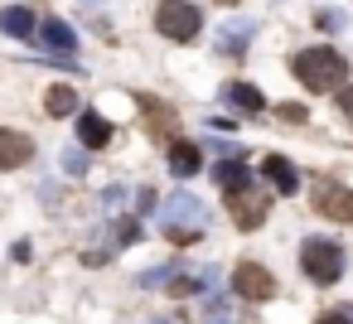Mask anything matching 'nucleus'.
Returning a JSON list of instances; mask_svg holds the SVG:
<instances>
[{"label":"nucleus","instance_id":"obj_1","mask_svg":"<svg viewBox=\"0 0 353 324\" xmlns=\"http://www.w3.org/2000/svg\"><path fill=\"white\" fill-rule=\"evenodd\" d=\"M290 73L310 88V92H334L348 83V59L339 49H300L290 59Z\"/></svg>","mask_w":353,"mask_h":324},{"label":"nucleus","instance_id":"obj_2","mask_svg":"<svg viewBox=\"0 0 353 324\" xmlns=\"http://www.w3.org/2000/svg\"><path fill=\"white\" fill-rule=\"evenodd\" d=\"M343 266H348V252H343L339 242H329V237H310V242L300 247V271H305L314 285H334V281L343 276Z\"/></svg>","mask_w":353,"mask_h":324},{"label":"nucleus","instance_id":"obj_3","mask_svg":"<svg viewBox=\"0 0 353 324\" xmlns=\"http://www.w3.org/2000/svg\"><path fill=\"white\" fill-rule=\"evenodd\" d=\"M155 30L165 39H174V44H189V39H199L203 15H199L194 0H160V6H155Z\"/></svg>","mask_w":353,"mask_h":324},{"label":"nucleus","instance_id":"obj_4","mask_svg":"<svg viewBox=\"0 0 353 324\" xmlns=\"http://www.w3.org/2000/svg\"><path fill=\"white\" fill-rule=\"evenodd\" d=\"M310 203H314V213H324L334 223H353V194L339 179H319L314 194H310Z\"/></svg>","mask_w":353,"mask_h":324},{"label":"nucleus","instance_id":"obj_5","mask_svg":"<svg viewBox=\"0 0 353 324\" xmlns=\"http://www.w3.org/2000/svg\"><path fill=\"white\" fill-rule=\"evenodd\" d=\"M232 290L247 300H266V295H276V276L256 261H242V266H232Z\"/></svg>","mask_w":353,"mask_h":324},{"label":"nucleus","instance_id":"obj_6","mask_svg":"<svg viewBox=\"0 0 353 324\" xmlns=\"http://www.w3.org/2000/svg\"><path fill=\"white\" fill-rule=\"evenodd\" d=\"M165 223H179V227H203V223H208V208H203V199H199V194L179 189V194H170V199H165Z\"/></svg>","mask_w":353,"mask_h":324},{"label":"nucleus","instance_id":"obj_7","mask_svg":"<svg viewBox=\"0 0 353 324\" xmlns=\"http://www.w3.org/2000/svg\"><path fill=\"white\" fill-rule=\"evenodd\" d=\"M34 160V141L25 131H0V170H25Z\"/></svg>","mask_w":353,"mask_h":324},{"label":"nucleus","instance_id":"obj_8","mask_svg":"<svg viewBox=\"0 0 353 324\" xmlns=\"http://www.w3.org/2000/svg\"><path fill=\"white\" fill-rule=\"evenodd\" d=\"M261 179H266L276 194H295V189H300V170H295L285 155H266V160H261Z\"/></svg>","mask_w":353,"mask_h":324},{"label":"nucleus","instance_id":"obj_9","mask_svg":"<svg viewBox=\"0 0 353 324\" xmlns=\"http://www.w3.org/2000/svg\"><path fill=\"white\" fill-rule=\"evenodd\" d=\"M112 136H117V126H112L107 117H97V112H83V117H78V141H83L88 150H102Z\"/></svg>","mask_w":353,"mask_h":324},{"label":"nucleus","instance_id":"obj_10","mask_svg":"<svg viewBox=\"0 0 353 324\" xmlns=\"http://www.w3.org/2000/svg\"><path fill=\"white\" fill-rule=\"evenodd\" d=\"M203 170V155H199V145L194 141H174L170 145V174H179V179H194Z\"/></svg>","mask_w":353,"mask_h":324},{"label":"nucleus","instance_id":"obj_11","mask_svg":"<svg viewBox=\"0 0 353 324\" xmlns=\"http://www.w3.org/2000/svg\"><path fill=\"white\" fill-rule=\"evenodd\" d=\"M54 54H73L78 49V34H73V25H63V20H39V30H34Z\"/></svg>","mask_w":353,"mask_h":324},{"label":"nucleus","instance_id":"obj_12","mask_svg":"<svg viewBox=\"0 0 353 324\" xmlns=\"http://www.w3.org/2000/svg\"><path fill=\"white\" fill-rule=\"evenodd\" d=\"M213 179L223 184V194H228V199H232V194H247V189H252V170H247L242 160H223V165L213 170Z\"/></svg>","mask_w":353,"mask_h":324},{"label":"nucleus","instance_id":"obj_13","mask_svg":"<svg viewBox=\"0 0 353 324\" xmlns=\"http://www.w3.org/2000/svg\"><path fill=\"white\" fill-rule=\"evenodd\" d=\"M228 208H232V223H237V227H256V223H261V213L271 208V199H252V194H232V199H228Z\"/></svg>","mask_w":353,"mask_h":324},{"label":"nucleus","instance_id":"obj_14","mask_svg":"<svg viewBox=\"0 0 353 324\" xmlns=\"http://www.w3.org/2000/svg\"><path fill=\"white\" fill-rule=\"evenodd\" d=\"M0 30L15 34V39H34L39 15H34V10H25V6H10V10H0Z\"/></svg>","mask_w":353,"mask_h":324},{"label":"nucleus","instance_id":"obj_15","mask_svg":"<svg viewBox=\"0 0 353 324\" xmlns=\"http://www.w3.org/2000/svg\"><path fill=\"white\" fill-rule=\"evenodd\" d=\"M223 102H228V107H237V112H247V117L266 112V102H261V92H256L252 83H228V88H223Z\"/></svg>","mask_w":353,"mask_h":324},{"label":"nucleus","instance_id":"obj_16","mask_svg":"<svg viewBox=\"0 0 353 324\" xmlns=\"http://www.w3.org/2000/svg\"><path fill=\"white\" fill-rule=\"evenodd\" d=\"M44 112H49V117H78V92H73L68 83H54V88L44 92Z\"/></svg>","mask_w":353,"mask_h":324},{"label":"nucleus","instance_id":"obj_17","mask_svg":"<svg viewBox=\"0 0 353 324\" xmlns=\"http://www.w3.org/2000/svg\"><path fill=\"white\" fill-rule=\"evenodd\" d=\"M247 34H252V25H237V30H223V39H218V49H223V54H232V59H242V54H247Z\"/></svg>","mask_w":353,"mask_h":324},{"label":"nucleus","instance_id":"obj_18","mask_svg":"<svg viewBox=\"0 0 353 324\" xmlns=\"http://www.w3.org/2000/svg\"><path fill=\"white\" fill-rule=\"evenodd\" d=\"M165 237H170L174 247H194V237H199V227H179V223H165Z\"/></svg>","mask_w":353,"mask_h":324},{"label":"nucleus","instance_id":"obj_19","mask_svg":"<svg viewBox=\"0 0 353 324\" xmlns=\"http://www.w3.org/2000/svg\"><path fill=\"white\" fill-rule=\"evenodd\" d=\"M314 25H319L324 34H334V30H343V10H319V15H314Z\"/></svg>","mask_w":353,"mask_h":324},{"label":"nucleus","instance_id":"obj_20","mask_svg":"<svg viewBox=\"0 0 353 324\" xmlns=\"http://www.w3.org/2000/svg\"><path fill=\"white\" fill-rule=\"evenodd\" d=\"M63 174H88V155L83 150H63Z\"/></svg>","mask_w":353,"mask_h":324},{"label":"nucleus","instance_id":"obj_21","mask_svg":"<svg viewBox=\"0 0 353 324\" xmlns=\"http://www.w3.org/2000/svg\"><path fill=\"white\" fill-rule=\"evenodd\" d=\"M314 324H353V310H329V314H319Z\"/></svg>","mask_w":353,"mask_h":324},{"label":"nucleus","instance_id":"obj_22","mask_svg":"<svg viewBox=\"0 0 353 324\" xmlns=\"http://www.w3.org/2000/svg\"><path fill=\"white\" fill-rule=\"evenodd\" d=\"M281 121H305V107H281Z\"/></svg>","mask_w":353,"mask_h":324},{"label":"nucleus","instance_id":"obj_23","mask_svg":"<svg viewBox=\"0 0 353 324\" xmlns=\"http://www.w3.org/2000/svg\"><path fill=\"white\" fill-rule=\"evenodd\" d=\"M339 107H343V112H348V121H353V83L343 88V97H339Z\"/></svg>","mask_w":353,"mask_h":324},{"label":"nucleus","instance_id":"obj_24","mask_svg":"<svg viewBox=\"0 0 353 324\" xmlns=\"http://www.w3.org/2000/svg\"><path fill=\"white\" fill-rule=\"evenodd\" d=\"M203 324H228V319H203Z\"/></svg>","mask_w":353,"mask_h":324},{"label":"nucleus","instance_id":"obj_25","mask_svg":"<svg viewBox=\"0 0 353 324\" xmlns=\"http://www.w3.org/2000/svg\"><path fill=\"white\" fill-rule=\"evenodd\" d=\"M218 6H237V0H218Z\"/></svg>","mask_w":353,"mask_h":324}]
</instances>
